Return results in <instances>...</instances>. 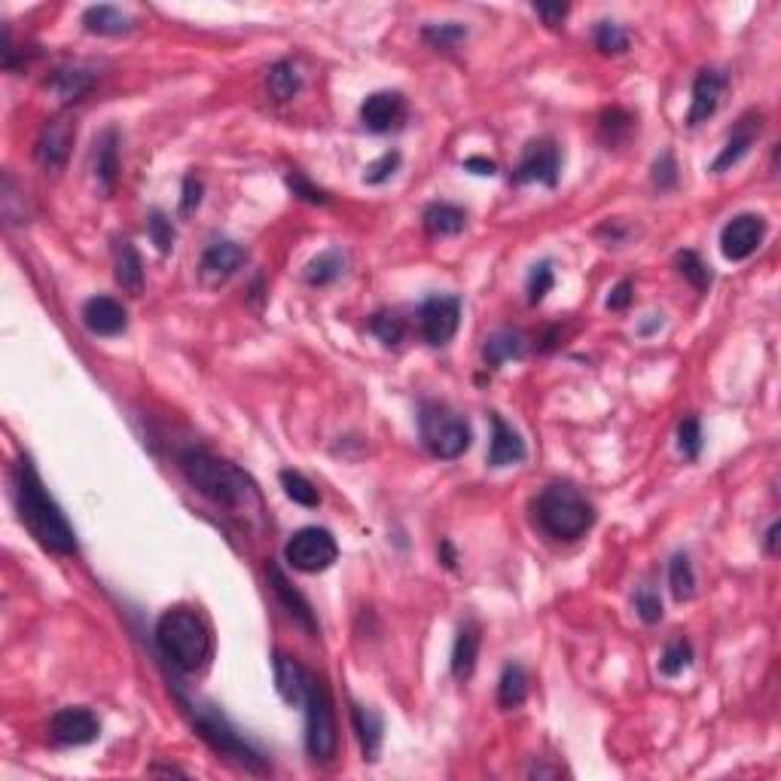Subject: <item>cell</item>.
Wrapping results in <instances>:
<instances>
[{
    "mask_svg": "<svg viewBox=\"0 0 781 781\" xmlns=\"http://www.w3.org/2000/svg\"><path fill=\"white\" fill-rule=\"evenodd\" d=\"M16 510L22 525L31 531V537L49 553L71 556L77 553V531L62 513V507L55 504V498L46 492L43 479L31 458H19L16 464Z\"/></svg>",
    "mask_w": 781,
    "mask_h": 781,
    "instance_id": "1",
    "label": "cell"
},
{
    "mask_svg": "<svg viewBox=\"0 0 781 781\" xmlns=\"http://www.w3.org/2000/svg\"><path fill=\"white\" fill-rule=\"evenodd\" d=\"M180 470H184L187 483L205 495L208 501H214L217 507H229V510H248L251 504L257 507L260 498H257V486L254 479L238 470L235 464L223 461V458H214L211 452H202V449H187L184 455H180Z\"/></svg>",
    "mask_w": 781,
    "mask_h": 781,
    "instance_id": "2",
    "label": "cell"
},
{
    "mask_svg": "<svg viewBox=\"0 0 781 781\" xmlns=\"http://www.w3.org/2000/svg\"><path fill=\"white\" fill-rule=\"evenodd\" d=\"M156 644L168 663L187 675L208 669L214 641L208 623L193 608H171L156 623Z\"/></svg>",
    "mask_w": 781,
    "mask_h": 781,
    "instance_id": "3",
    "label": "cell"
},
{
    "mask_svg": "<svg viewBox=\"0 0 781 781\" xmlns=\"http://www.w3.org/2000/svg\"><path fill=\"white\" fill-rule=\"evenodd\" d=\"M537 522L556 540H577L595 525V507L574 486L556 483L534 501Z\"/></svg>",
    "mask_w": 781,
    "mask_h": 781,
    "instance_id": "4",
    "label": "cell"
},
{
    "mask_svg": "<svg viewBox=\"0 0 781 781\" xmlns=\"http://www.w3.org/2000/svg\"><path fill=\"white\" fill-rule=\"evenodd\" d=\"M184 705H187V711H190V717H193L196 733H199L217 754H223L226 760H232V763H238V766H245V769H251V772H266V760L260 757V751L229 724V720L223 717V711H220L217 705L187 702V699H184Z\"/></svg>",
    "mask_w": 781,
    "mask_h": 781,
    "instance_id": "5",
    "label": "cell"
},
{
    "mask_svg": "<svg viewBox=\"0 0 781 781\" xmlns=\"http://www.w3.org/2000/svg\"><path fill=\"white\" fill-rule=\"evenodd\" d=\"M418 434H422L425 449L443 461L461 458L473 440L470 425L464 418L446 403H434V400H425L422 409H418Z\"/></svg>",
    "mask_w": 781,
    "mask_h": 781,
    "instance_id": "6",
    "label": "cell"
},
{
    "mask_svg": "<svg viewBox=\"0 0 781 781\" xmlns=\"http://www.w3.org/2000/svg\"><path fill=\"white\" fill-rule=\"evenodd\" d=\"M303 711H306V751H309V757L318 760V763H330L336 757L339 736H336V714H333L330 690L318 675L312 678Z\"/></svg>",
    "mask_w": 781,
    "mask_h": 781,
    "instance_id": "7",
    "label": "cell"
},
{
    "mask_svg": "<svg viewBox=\"0 0 781 781\" xmlns=\"http://www.w3.org/2000/svg\"><path fill=\"white\" fill-rule=\"evenodd\" d=\"M339 556V544L336 537L327 528L309 525V528H299L284 547V559L293 571H303V574H318L327 571Z\"/></svg>",
    "mask_w": 781,
    "mask_h": 781,
    "instance_id": "8",
    "label": "cell"
},
{
    "mask_svg": "<svg viewBox=\"0 0 781 781\" xmlns=\"http://www.w3.org/2000/svg\"><path fill=\"white\" fill-rule=\"evenodd\" d=\"M559 165H562V156H559L556 141H550V138L531 141V144H525L522 159L513 168V184H547V187H556L559 184Z\"/></svg>",
    "mask_w": 781,
    "mask_h": 781,
    "instance_id": "9",
    "label": "cell"
},
{
    "mask_svg": "<svg viewBox=\"0 0 781 781\" xmlns=\"http://www.w3.org/2000/svg\"><path fill=\"white\" fill-rule=\"evenodd\" d=\"M461 324V299L458 296H428L418 309V327L428 345H449Z\"/></svg>",
    "mask_w": 781,
    "mask_h": 781,
    "instance_id": "10",
    "label": "cell"
},
{
    "mask_svg": "<svg viewBox=\"0 0 781 781\" xmlns=\"http://www.w3.org/2000/svg\"><path fill=\"white\" fill-rule=\"evenodd\" d=\"M101 736V724L98 717L83 708V705H74V708H62L55 711L49 717V739L55 745H65V748H80V745H89Z\"/></svg>",
    "mask_w": 781,
    "mask_h": 781,
    "instance_id": "11",
    "label": "cell"
},
{
    "mask_svg": "<svg viewBox=\"0 0 781 781\" xmlns=\"http://www.w3.org/2000/svg\"><path fill=\"white\" fill-rule=\"evenodd\" d=\"M763 235H766V220L760 214H739L720 232V251L733 263L748 260L763 245Z\"/></svg>",
    "mask_w": 781,
    "mask_h": 781,
    "instance_id": "12",
    "label": "cell"
},
{
    "mask_svg": "<svg viewBox=\"0 0 781 781\" xmlns=\"http://www.w3.org/2000/svg\"><path fill=\"white\" fill-rule=\"evenodd\" d=\"M74 138H77L74 119H68V116L52 119V123L43 126V132H40V138H37V147H34L37 162H40L46 171H62V168L68 165Z\"/></svg>",
    "mask_w": 781,
    "mask_h": 781,
    "instance_id": "13",
    "label": "cell"
},
{
    "mask_svg": "<svg viewBox=\"0 0 781 781\" xmlns=\"http://www.w3.org/2000/svg\"><path fill=\"white\" fill-rule=\"evenodd\" d=\"M406 98L400 92H373L360 104V123L376 135H388L403 129L406 123Z\"/></svg>",
    "mask_w": 781,
    "mask_h": 781,
    "instance_id": "14",
    "label": "cell"
},
{
    "mask_svg": "<svg viewBox=\"0 0 781 781\" xmlns=\"http://www.w3.org/2000/svg\"><path fill=\"white\" fill-rule=\"evenodd\" d=\"M730 80L724 71L717 68H702L693 80V101H690V113H687V126L696 129L702 123H708V119L717 113L720 107V98H724Z\"/></svg>",
    "mask_w": 781,
    "mask_h": 781,
    "instance_id": "15",
    "label": "cell"
},
{
    "mask_svg": "<svg viewBox=\"0 0 781 781\" xmlns=\"http://www.w3.org/2000/svg\"><path fill=\"white\" fill-rule=\"evenodd\" d=\"M245 260H248V254H245L242 245L229 242V238H220V242H211L205 248L202 263H199V275H202L205 287H220L245 266Z\"/></svg>",
    "mask_w": 781,
    "mask_h": 781,
    "instance_id": "16",
    "label": "cell"
},
{
    "mask_svg": "<svg viewBox=\"0 0 781 781\" xmlns=\"http://www.w3.org/2000/svg\"><path fill=\"white\" fill-rule=\"evenodd\" d=\"M760 132H763V113L748 110L745 116H739V123L733 126V132H730L724 150H720V156L711 162V171L720 174V171H727V168L739 165V162L748 156V150L754 147V141L760 138Z\"/></svg>",
    "mask_w": 781,
    "mask_h": 781,
    "instance_id": "17",
    "label": "cell"
},
{
    "mask_svg": "<svg viewBox=\"0 0 781 781\" xmlns=\"http://www.w3.org/2000/svg\"><path fill=\"white\" fill-rule=\"evenodd\" d=\"M312 678L315 672H309L299 659L287 656V653H275V687H278V696L287 702V705H296L303 708L306 702V693L312 687Z\"/></svg>",
    "mask_w": 781,
    "mask_h": 781,
    "instance_id": "18",
    "label": "cell"
},
{
    "mask_svg": "<svg viewBox=\"0 0 781 781\" xmlns=\"http://www.w3.org/2000/svg\"><path fill=\"white\" fill-rule=\"evenodd\" d=\"M83 324L95 336H119L129 327V315L113 296H92L83 306Z\"/></svg>",
    "mask_w": 781,
    "mask_h": 781,
    "instance_id": "19",
    "label": "cell"
},
{
    "mask_svg": "<svg viewBox=\"0 0 781 781\" xmlns=\"http://www.w3.org/2000/svg\"><path fill=\"white\" fill-rule=\"evenodd\" d=\"M525 443L522 437L504 422L498 412H492V443H489V464L492 467H510L525 461Z\"/></svg>",
    "mask_w": 781,
    "mask_h": 781,
    "instance_id": "20",
    "label": "cell"
},
{
    "mask_svg": "<svg viewBox=\"0 0 781 781\" xmlns=\"http://www.w3.org/2000/svg\"><path fill=\"white\" fill-rule=\"evenodd\" d=\"M351 724L357 730V742H360V751H364V760H379V751H382V717L376 708H367V705H357L351 702Z\"/></svg>",
    "mask_w": 781,
    "mask_h": 781,
    "instance_id": "21",
    "label": "cell"
},
{
    "mask_svg": "<svg viewBox=\"0 0 781 781\" xmlns=\"http://www.w3.org/2000/svg\"><path fill=\"white\" fill-rule=\"evenodd\" d=\"M479 626L473 620L461 623L458 635H455V647H452V675L455 681H470L476 672V659H479Z\"/></svg>",
    "mask_w": 781,
    "mask_h": 781,
    "instance_id": "22",
    "label": "cell"
},
{
    "mask_svg": "<svg viewBox=\"0 0 781 781\" xmlns=\"http://www.w3.org/2000/svg\"><path fill=\"white\" fill-rule=\"evenodd\" d=\"M95 177L104 193H113L119 177V132L104 129L95 141Z\"/></svg>",
    "mask_w": 781,
    "mask_h": 781,
    "instance_id": "23",
    "label": "cell"
},
{
    "mask_svg": "<svg viewBox=\"0 0 781 781\" xmlns=\"http://www.w3.org/2000/svg\"><path fill=\"white\" fill-rule=\"evenodd\" d=\"M95 77L98 74H92L86 65H65V68H58V71H52V77L46 80V86L62 98V101H80L92 86H95Z\"/></svg>",
    "mask_w": 781,
    "mask_h": 781,
    "instance_id": "24",
    "label": "cell"
},
{
    "mask_svg": "<svg viewBox=\"0 0 781 781\" xmlns=\"http://www.w3.org/2000/svg\"><path fill=\"white\" fill-rule=\"evenodd\" d=\"M269 580H272V586H275V592H278V598H281V605L290 611V617H296L299 626H306V629L315 635V632H318V623H315L312 605L287 583V577H284V571H281L278 565H269Z\"/></svg>",
    "mask_w": 781,
    "mask_h": 781,
    "instance_id": "25",
    "label": "cell"
},
{
    "mask_svg": "<svg viewBox=\"0 0 781 781\" xmlns=\"http://www.w3.org/2000/svg\"><path fill=\"white\" fill-rule=\"evenodd\" d=\"M83 28L89 34H101V37H123L135 28V22H132L129 13L101 4V7H89L83 13Z\"/></svg>",
    "mask_w": 781,
    "mask_h": 781,
    "instance_id": "26",
    "label": "cell"
},
{
    "mask_svg": "<svg viewBox=\"0 0 781 781\" xmlns=\"http://www.w3.org/2000/svg\"><path fill=\"white\" fill-rule=\"evenodd\" d=\"M116 284L135 296L144 290V263L132 242H119L116 248Z\"/></svg>",
    "mask_w": 781,
    "mask_h": 781,
    "instance_id": "27",
    "label": "cell"
},
{
    "mask_svg": "<svg viewBox=\"0 0 781 781\" xmlns=\"http://www.w3.org/2000/svg\"><path fill=\"white\" fill-rule=\"evenodd\" d=\"M425 220V229L437 238H446V235H458L464 226H467V214L458 208V205H449V202H431L422 214Z\"/></svg>",
    "mask_w": 781,
    "mask_h": 781,
    "instance_id": "28",
    "label": "cell"
},
{
    "mask_svg": "<svg viewBox=\"0 0 781 781\" xmlns=\"http://www.w3.org/2000/svg\"><path fill=\"white\" fill-rule=\"evenodd\" d=\"M522 351H525V339L516 330H501V333L489 336L486 345H483V357L492 370H498L501 364H507V360H513V357H522Z\"/></svg>",
    "mask_w": 781,
    "mask_h": 781,
    "instance_id": "29",
    "label": "cell"
},
{
    "mask_svg": "<svg viewBox=\"0 0 781 781\" xmlns=\"http://www.w3.org/2000/svg\"><path fill=\"white\" fill-rule=\"evenodd\" d=\"M266 89L275 101H290L303 89V74L293 62H275L266 74Z\"/></svg>",
    "mask_w": 781,
    "mask_h": 781,
    "instance_id": "30",
    "label": "cell"
},
{
    "mask_svg": "<svg viewBox=\"0 0 781 781\" xmlns=\"http://www.w3.org/2000/svg\"><path fill=\"white\" fill-rule=\"evenodd\" d=\"M632 132H635V116L623 107H611L602 113V119H598V138H602L608 147L623 144Z\"/></svg>",
    "mask_w": 781,
    "mask_h": 781,
    "instance_id": "31",
    "label": "cell"
},
{
    "mask_svg": "<svg viewBox=\"0 0 781 781\" xmlns=\"http://www.w3.org/2000/svg\"><path fill=\"white\" fill-rule=\"evenodd\" d=\"M525 696H528V675H525V669L516 666V663L504 666L501 681H498V705L513 711V708H519L525 702Z\"/></svg>",
    "mask_w": 781,
    "mask_h": 781,
    "instance_id": "32",
    "label": "cell"
},
{
    "mask_svg": "<svg viewBox=\"0 0 781 781\" xmlns=\"http://www.w3.org/2000/svg\"><path fill=\"white\" fill-rule=\"evenodd\" d=\"M342 272H345V257H342V251L333 248V251L318 254V257L309 263V269H306V281H309L312 287H327V284L339 281Z\"/></svg>",
    "mask_w": 781,
    "mask_h": 781,
    "instance_id": "33",
    "label": "cell"
},
{
    "mask_svg": "<svg viewBox=\"0 0 781 781\" xmlns=\"http://www.w3.org/2000/svg\"><path fill=\"white\" fill-rule=\"evenodd\" d=\"M693 666V644L681 635V638H672L663 650V656H659V672H663L666 678H675L681 672H687Z\"/></svg>",
    "mask_w": 781,
    "mask_h": 781,
    "instance_id": "34",
    "label": "cell"
},
{
    "mask_svg": "<svg viewBox=\"0 0 781 781\" xmlns=\"http://www.w3.org/2000/svg\"><path fill=\"white\" fill-rule=\"evenodd\" d=\"M669 586H672V595L678 598V602H687V598H693V592H696V574H693V565H690V556H687V553H678V556L669 562Z\"/></svg>",
    "mask_w": 781,
    "mask_h": 781,
    "instance_id": "35",
    "label": "cell"
},
{
    "mask_svg": "<svg viewBox=\"0 0 781 781\" xmlns=\"http://www.w3.org/2000/svg\"><path fill=\"white\" fill-rule=\"evenodd\" d=\"M281 486H284V492H287V498H290L293 504H303V507H318V504H321L318 489L309 483L303 473L281 470Z\"/></svg>",
    "mask_w": 781,
    "mask_h": 781,
    "instance_id": "36",
    "label": "cell"
},
{
    "mask_svg": "<svg viewBox=\"0 0 781 781\" xmlns=\"http://www.w3.org/2000/svg\"><path fill=\"white\" fill-rule=\"evenodd\" d=\"M675 266H678V272L684 275V281H690L696 290H708V284L714 281L711 269L705 266V260H702L696 251H681V254L675 257Z\"/></svg>",
    "mask_w": 781,
    "mask_h": 781,
    "instance_id": "37",
    "label": "cell"
},
{
    "mask_svg": "<svg viewBox=\"0 0 781 781\" xmlns=\"http://www.w3.org/2000/svg\"><path fill=\"white\" fill-rule=\"evenodd\" d=\"M370 333L379 336V342H385V345H400L403 336H406V324L397 312L382 309L370 318Z\"/></svg>",
    "mask_w": 781,
    "mask_h": 781,
    "instance_id": "38",
    "label": "cell"
},
{
    "mask_svg": "<svg viewBox=\"0 0 781 781\" xmlns=\"http://www.w3.org/2000/svg\"><path fill=\"white\" fill-rule=\"evenodd\" d=\"M592 40H595L598 52H605V55H620L629 49V34L617 22H598L592 31Z\"/></svg>",
    "mask_w": 781,
    "mask_h": 781,
    "instance_id": "39",
    "label": "cell"
},
{
    "mask_svg": "<svg viewBox=\"0 0 781 781\" xmlns=\"http://www.w3.org/2000/svg\"><path fill=\"white\" fill-rule=\"evenodd\" d=\"M553 284H556L553 263H550V260L537 263V266L531 269V275H528V303H531V306L544 303V299H547V293L553 290Z\"/></svg>",
    "mask_w": 781,
    "mask_h": 781,
    "instance_id": "40",
    "label": "cell"
},
{
    "mask_svg": "<svg viewBox=\"0 0 781 781\" xmlns=\"http://www.w3.org/2000/svg\"><path fill=\"white\" fill-rule=\"evenodd\" d=\"M422 37L434 46V49H455L461 40H467V28L461 22H446V25H428L422 31Z\"/></svg>",
    "mask_w": 781,
    "mask_h": 781,
    "instance_id": "41",
    "label": "cell"
},
{
    "mask_svg": "<svg viewBox=\"0 0 781 781\" xmlns=\"http://www.w3.org/2000/svg\"><path fill=\"white\" fill-rule=\"evenodd\" d=\"M678 449L684 452V458L696 461L702 455V425L696 415H687L678 425Z\"/></svg>",
    "mask_w": 781,
    "mask_h": 781,
    "instance_id": "42",
    "label": "cell"
},
{
    "mask_svg": "<svg viewBox=\"0 0 781 781\" xmlns=\"http://www.w3.org/2000/svg\"><path fill=\"white\" fill-rule=\"evenodd\" d=\"M635 611L647 626H653L663 620V598H659V592H653L650 586H641L635 592Z\"/></svg>",
    "mask_w": 781,
    "mask_h": 781,
    "instance_id": "43",
    "label": "cell"
},
{
    "mask_svg": "<svg viewBox=\"0 0 781 781\" xmlns=\"http://www.w3.org/2000/svg\"><path fill=\"white\" fill-rule=\"evenodd\" d=\"M147 229H150V238H153V245H156L159 254H171L174 251V229H171V220L162 211H150Z\"/></svg>",
    "mask_w": 781,
    "mask_h": 781,
    "instance_id": "44",
    "label": "cell"
},
{
    "mask_svg": "<svg viewBox=\"0 0 781 781\" xmlns=\"http://www.w3.org/2000/svg\"><path fill=\"white\" fill-rule=\"evenodd\" d=\"M287 187L293 190V196H299V199L309 202V205H327V202H330V196H327L321 187H315L312 180H309L306 174H299V171L287 174Z\"/></svg>",
    "mask_w": 781,
    "mask_h": 781,
    "instance_id": "45",
    "label": "cell"
},
{
    "mask_svg": "<svg viewBox=\"0 0 781 781\" xmlns=\"http://www.w3.org/2000/svg\"><path fill=\"white\" fill-rule=\"evenodd\" d=\"M675 184H678V162H675V156L666 150L663 156L653 162V187L672 190Z\"/></svg>",
    "mask_w": 781,
    "mask_h": 781,
    "instance_id": "46",
    "label": "cell"
},
{
    "mask_svg": "<svg viewBox=\"0 0 781 781\" xmlns=\"http://www.w3.org/2000/svg\"><path fill=\"white\" fill-rule=\"evenodd\" d=\"M397 165H400V153L397 150H391V153H385L382 159H376L367 171H364V184H385V180L397 171Z\"/></svg>",
    "mask_w": 781,
    "mask_h": 781,
    "instance_id": "47",
    "label": "cell"
},
{
    "mask_svg": "<svg viewBox=\"0 0 781 781\" xmlns=\"http://www.w3.org/2000/svg\"><path fill=\"white\" fill-rule=\"evenodd\" d=\"M202 180L196 174L184 177V190H180V217H190L202 205Z\"/></svg>",
    "mask_w": 781,
    "mask_h": 781,
    "instance_id": "48",
    "label": "cell"
},
{
    "mask_svg": "<svg viewBox=\"0 0 781 781\" xmlns=\"http://www.w3.org/2000/svg\"><path fill=\"white\" fill-rule=\"evenodd\" d=\"M632 281H620L614 290H611V296H608V309L611 312H623V309H629V303H632Z\"/></svg>",
    "mask_w": 781,
    "mask_h": 781,
    "instance_id": "49",
    "label": "cell"
},
{
    "mask_svg": "<svg viewBox=\"0 0 781 781\" xmlns=\"http://www.w3.org/2000/svg\"><path fill=\"white\" fill-rule=\"evenodd\" d=\"M534 13L544 19L550 28H559L565 22V16H568V4H537Z\"/></svg>",
    "mask_w": 781,
    "mask_h": 781,
    "instance_id": "50",
    "label": "cell"
},
{
    "mask_svg": "<svg viewBox=\"0 0 781 781\" xmlns=\"http://www.w3.org/2000/svg\"><path fill=\"white\" fill-rule=\"evenodd\" d=\"M464 168L473 171V174H489V177L498 171V165H495L492 159H483V156H470V159L464 162Z\"/></svg>",
    "mask_w": 781,
    "mask_h": 781,
    "instance_id": "51",
    "label": "cell"
},
{
    "mask_svg": "<svg viewBox=\"0 0 781 781\" xmlns=\"http://www.w3.org/2000/svg\"><path fill=\"white\" fill-rule=\"evenodd\" d=\"M778 531H781V522H772L769 531H766V553H769V556L778 553Z\"/></svg>",
    "mask_w": 781,
    "mask_h": 781,
    "instance_id": "52",
    "label": "cell"
},
{
    "mask_svg": "<svg viewBox=\"0 0 781 781\" xmlns=\"http://www.w3.org/2000/svg\"><path fill=\"white\" fill-rule=\"evenodd\" d=\"M440 553H443V565H446V568H455V553H452L449 540H443V544H440Z\"/></svg>",
    "mask_w": 781,
    "mask_h": 781,
    "instance_id": "53",
    "label": "cell"
}]
</instances>
